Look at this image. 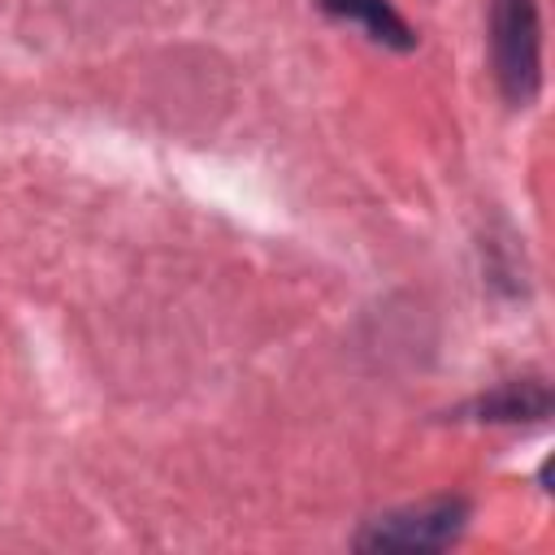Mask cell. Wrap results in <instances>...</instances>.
<instances>
[{
	"label": "cell",
	"mask_w": 555,
	"mask_h": 555,
	"mask_svg": "<svg viewBox=\"0 0 555 555\" xmlns=\"http://www.w3.org/2000/svg\"><path fill=\"white\" fill-rule=\"evenodd\" d=\"M494 69L507 100L525 104L538 91V9L533 0H494Z\"/></svg>",
	"instance_id": "obj_1"
},
{
	"label": "cell",
	"mask_w": 555,
	"mask_h": 555,
	"mask_svg": "<svg viewBox=\"0 0 555 555\" xmlns=\"http://www.w3.org/2000/svg\"><path fill=\"white\" fill-rule=\"evenodd\" d=\"M460 529H464V503L438 499L425 507H408V512L369 520V529L360 533V546H369V551H434V546H447Z\"/></svg>",
	"instance_id": "obj_2"
},
{
	"label": "cell",
	"mask_w": 555,
	"mask_h": 555,
	"mask_svg": "<svg viewBox=\"0 0 555 555\" xmlns=\"http://www.w3.org/2000/svg\"><path fill=\"white\" fill-rule=\"evenodd\" d=\"M325 13L343 17V22H360L377 43H390V48H412V30L408 22L390 9V0H321Z\"/></svg>",
	"instance_id": "obj_3"
},
{
	"label": "cell",
	"mask_w": 555,
	"mask_h": 555,
	"mask_svg": "<svg viewBox=\"0 0 555 555\" xmlns=\"http://www.w3.org/2000/svg\"><path fill=\"white\" fill-rule=\"evenodd\" d=\"M546 386H538V382H512V386H503L499 395H490L481 408L494 416V421H520V416H542L546 412Z\"/></svg>",
	"instance_id": "obj_4"
}]
</instances>
